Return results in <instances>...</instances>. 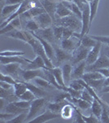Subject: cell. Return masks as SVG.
<instances>
[{"label":"cell","mask_w":109,"mask_h":123,"mask_svg":"<svg viewBox=\"0 0 109 123\" xmlns=\"http://www.w3.org/2000/svg\"><path fill=\"white\" fill-rule=\"evenodd\" d=\"M48 104V101L46 98H36L35 100H33L31 102L30 108L28 110L25 122L29 123L31 120L39 116L41 112H44L47 108Z\"/></svg>","instance_id":"obj_1"},{"label":"cell","mask_w":109,"mask_h":123,"mask_svg":"<svg viewBox=\"0 0 109 123\" xmlns=\"http://www.w3.org/2000/svg\"><path fill=\"white\" fill-rule=\"evenodd\" d=\"M54 25H62L63 27H67L75 31V32H80L82 28V21L76 16L71 14L68 17H63V18H57L55 20Z\"/></svg>","instance_id":"obj_2"},{"label":"cell","mask_w":109,"mask_h":123,"mask_svg":"<svg viewBox=\"0 0 109 123\" xmlns=\"http://www.w3.org/2000/svg\"><path fill=\"white\" fill-rule=\"evenodd\" d=\"M20 77L21 78V81H25V82H30L35 78L44 79V69H35V70H28L21 67L20 71Z\"/></svg>","instance_id":"obj_3"},{"label":"cell","mask_w":109,"mask_h":123,"mask_svg":"<svg viewBox=\"0 0 109 123\" xmlns=\"http://www.w3.org/2000/svg\"><path fill=\"white\" fill-rule=\"evenodd\" d=\"M55 49V62L54 67H59L62 64V63L66 62L71 61L72 59V53L67 52V51L62 49V48L58 45L53 43Z\"/></svg>","instance_id":"obj_4"},{"label":"cell","mask_w":109,"mask_h":123,"mask_svg":"<svg viewBox=\"0 0 109 123\" xmlns=\"http://www.w3.org/2000/svg\"><path fill=\"white\" fill-rule=\"evenodd\" d=\"M21 64L20 63H9L1 65V73L12 76L17 81H20V71L21 69Z\"/></svg>","instance_id":"obj_5"},{"label":"cell","mask_w":109,"mask_h":123,"mask_svg":"<svg viewBox=\"0 0 109 123\" xmlns=\"http://www.w3.org/2000/svg\"><path fill=\"white\" fill-rule=\"evenodd\" d=\"M90 49L85 48L83 45L80 44L78 47L75 49V51L72 53V59H71V63L73 65H76L80 62L85 61L86 59L88 53L90 52Z\"/></svg>","instance_id":"obj_6"},{"label":"cell","mask_w":109,"mask_h":123,"mask_svg":"<svg viewBox=\"0 0 109 123\" xmlns=\"http://www.w3.org/2000/svg\"><path fill=\"white\" fill-rule=\"evenodd\" d=\"M80 44V39L77 38V37L72 36L71 38L64 39L60 40L59 46L62 48V49H64V50L72 53L75 51V49Z\"/></svg>","instance_id":"obj_7"},{"label":"cell","mask_w":109,"mask_h":123,"mask_svg":"<svg viewBox=\"0 0 109 123\" xmlns=\"http://www.w3.org/2000/svg\"><path fill=\"white\" fill-rule=\"evenodd\" d=\"M103 43L98 41L97 44L94 47H93L92 49H90V52L88 53V56H87L85 59V62L87 66H90V65L94 63L95 62L98 60V58L99 57L101 54V50H102V47Z\"/></svg>","instance_id":"obj_8"},{"label":"cell","mask_w":109,"mask_h":123,"mask_svg":"<svg viewBox=\"0 0 109 123\" xmlns=\"http://www.w3.org/2000/svg\"><path fill=\"white\" fill-rule=\"evenodd\" d=\"M34 19L38 23L39 28L41 29L50 28V27H53V25H54V21L48 12H43L42 14L35 17Z\"/></svg>","instance_id":"obj_9"},{"label":"cell","mask_w":109,"mask_h":123,"mask_svg":"<svg viewBox=\"0 0 109 123\" xmlns=\"http://www.w3.org/2000/svg\"><path fill=\"white\" fill-rule=\"evenodd\" d=\"M104 67H109V58L105 54L101 53L99 57L94 63L90 65V66H86L85 71H97L98 69L104 68Z\"/></svg>","instance_id":"obj_10"},{"label":"cell","mask_w":109,"mask_h":123,"mask_svg":"<svg viewBox=\"0 0 109 123\" xmlns=\"http://www.w3.org/2000/svg\"><path fill=\"white\" fill-rule=\"evenodd\" d=\"M60 114L55 113V112L50 111L49 109L46 108V110L44 112H43L41 114H39V116H37L35 118H34L33 120H31L30 122H34V123H45L48 122L51 120H53L55 118L59 117Z\"/></svg>","instance_id":"obj_11"},{"label":"cell","mask_w":109,"mask_h":123,"mask_svg":"<svg viewBox=\"0 0 109 123\" xmlns=\"http://www.w3.org/2000/svg\"><path fill=\"white\" fill-rule=\"evenodd\" d=\"M17 30H22V21L19 17L13 19L9 23H7L4 27L0 29V35H6Z\"/></svg>","instance_id":"obj_12"},{"label":"cell","mask_w":109,"mask_h":123,"mask_svg":"<svg viewBox=\"0 0 109 123\" xmlns=\"http://www.w3.org/2000/svg\"><path fill=\"white\" fill-rule=\"evenodd\" d=\"M31 33L33 34L34 36L36 37V38L40 41V43H42L43 49H44L48 57L50 59L51 62H52L53 63V65H54V62H55V49H54V46H53V43L48 42V41L45 40V39L40 38V37L38 36V35H36L34 32H31Z\"/></svg>","instance_id":"obj_13"},{"label":"cell","mask_w":109,"mask_h":123,"mask_svg":"<svg viewBox=\"0 0 109 123\" xmlns=\"http://www.w3.org/2000/svg\"><path fill=\"white\" fill-rule=\"evenodd\" d=\"M31 60L24 58L21 56H13V57H4L0 56V63L1 65L9 64V63H20L22 66H26Z\"/></svg>","instance_id":"obj_14"},{"label":"cell","mask_w":109,"mask_h":123,"mask_svg":"<svg viewBox=\"0 0 109 123\" xmlns=\"http://www.w3.org/2000/svg\"><path fill=\"white\" fill-rule=\"evenodd\" d=\"M86 62L85 60L80 62L76 65H73L72 73H71V79L72 80H79L82 79L86 70Z\"/></svg>","instance_id":"obj_15"},{"label":"cell","mask_w":109,"mask_h":123,"mask_svg":"<svg viewBox=\"0 0 109 123\" xmlns=\"http://www.w3.org/2000/svg\"><path fill=\"white\" fill-rule=\"evenodd\" d=\"M61 68L62 71V75H63V80H64L65 85L67 87H68L69 84L71 83V81L72 80L71 79V73H72V69H73V64L71 63V61L66 62L62 63L61 65Z\"/></svg>","instance_id":"obj_16"},{"label":"cell","mask_w":109,"mask_h":123,"mask_svg":"<svg viewBox=\"0 0 109 123\" xmlns=\"http://www.w3.org/2000/svg\"><path fill=\"white\" fill-rule=\"evenodd\" d=\"M36 35H38L40 38H42L45 40H47L48 42L51 43H55L56 42V39H55L54 34H53V27L50 28H46V29H39L37 31L34 32Z\"/></svg>","instance_id":"obj_17"},{"label":"cell","mask_w":109,"mask_h":123,"mask_svg":"<svg viewBox=\"0 0 109 123\" xmlns=\"http://www.w3.org/2000/svg\"><path fill=\"white\" fill-rule=\"evenodd\" d=\"M48 68L44 60L39 55H36L33 60H31L25 66V69L28 70H35V69H46Z\"/></svg>","instance_id":"obj_18"},{"label":"cell","mask_w":109,"mask_h":123,"mask_svg":"<svg viewBox=\"0 0 109 123\" xmlns=\"http://www.w3.org/2000/svg\"><path fill=\"white\" fill-rule=\"evenodd\" d=\"M21 4H9V5H4L2 8L1 12V18L2 21H5L9 17H11L14 12L17 11V9L20 7Z\"/></svg>","instance_id":"obj_19"},{"label":"cell","mask_w":109,"mask_h":123,"mask_svg":"<svg viewBox=\"0 0 109 123\" xmlns=\"http://www.w3.org/2000/svg\"><path fill=\"white\" fill-rule=\"evenodd\" d=\"M23 82L26 85L27 89L30 91H32L33 94H35L37 98H46L48 96V91L39 88L36 85L32 84V83H30V82H25V81H23Z\"/></svg>","instance_id":"obj_20"},{"label":"cell","mask_w":109,"mask_h":123,"mask_svg":"<svg viewBox=\"0 0 109 123\" xmlns=\"http://www.w3.org/2000/svg\"><path fill=\"white\" fill-rule=\"evenodd\" d=\"M41 3V5L43 6V7L45 9L46 12L48 13L49 15L52 17L53 21H55L56 18V7H57V3H53L49 0H39Z\"/></svg>","instance_id":"obj_21"},{"label":"cell","mask_w":109,"mask_h":123,"mask_svg":"<svg viewBox=\"0 0 109 123\" xmlns=\"http://www.w3.org/2000/svg\"><path fill=\"white\" fill-rule=\"evenodd\" d=\"M74 112H75V106L73 105L71 103L68 102L67 104H66L63 106V108L61 110L60 112V116L63 119H71L74 116Z\"/></svg>","instance_id":"obj_22"},{"label":"cell","mask_w":109,"mask_h":123,"mask_svg":"<svg viewBox=\"0 0 109 123\" xmlns=\"http://www.w3.org/2000/svg\"><path fill=\"white\" fill-rule=\"evenodd\" d=\"M1 112H7V113H11V114H13L14 116L16 115H18L21 112H26L27 110H25V109H21L18 106L15 104L14 102H10L8 104H7L3 107V109H1Z\"/></svg>","instance_id":"obj_23"},{"label":"cell","mask_w":109,"mask_h":123,"mask_svg":"<svg viewBox=\"0 0 109 123\" xmlns=\"http://www.w3.org/2000/svg\"><path fill=\"white\" fill-rule=\"evenodd\" d=\"M32 82L35 85H36L37 86H39V88L43 89V90H46L48 92H50V91L53 90H57L56 87L53 86L50 82H48L47 80H45V79H43V78H40V77L35 78V80H32Z\"/></svg>","instance_id":"obj_24"},{"label":"cell","mask_w":109,"mask_h":123,"mask_svg":"<svg viewBox=\"0 0 109 123\" xmlns=\"http://www.w3.org/2000/svg\"><path fill=\"white\" fill-rule=\"evenodd\" d=\"M50 70L51 72L53 73V75L54 76L55 79H56L57 82L58 83L59 85H61L62 87L65 89V90L67 91V87L65 85L64 80H63V75H62V71L61 67H54L53 68H48Z\"/></svg>","instance_id":"obj_25"},{"label":"cell","mask_w":109,"mask_h":123,"mask_svg":"<svg viewBox=\"0 0 109 123\" xmlns=\"http://www.w3.org/2000/svg\"><path fill=\"white\" fill-rule=\"evenodd\" d=\"M72 14V12L67 8V7H65L63 5V3L62 2H59V3H57V7H56V18H63V17H68Z\"/></svg>","instance_id":"obj_26"},{"label":"cell","mask_w":109,"mask_h":123,"mask_svg":"<svg viewBox=\"0 0 109 123\" xmlns=\"http://www.w3.org/2000/svg\"><path fill=\"white\" fill-rule=\"evenodd\" d=\"M68 102L69 101L67 100L62 101V102H53H53H48V104L47 105V108L52 111V112H55V113L60 114L61 110L63 108V106Z\"/></svg>","instance_id":"obj_27"},{"label":"cell","mask_w":109,"mask_h":123,"mask_svg":"<svg viewBox=\"0 0 109 123\" xmlns=\"http://www.w3.org/2000/svg\"><path fill=\"white\" fill-rule=\"evenodd\" d=\"M103 106L101 104V103L99 101L94 98V101H93L92 104H91L90 112H92L95 117H97L99 120H100L101 114H102V112H103Z\"/></svg>","instance_id":"obj_28"},{"label":"cell","mask_w":109,"mask_h":123,"mask_svg":"<svg viewBox=\"0 0 109 123\" xmlns=\"http://www.w3.org/2000/svg\"><path fill=\"white\" fill-rule=\"evenodd\" d=\"M82 79L85 81H87L90 80H100V79H105V78L98 71H85V73L84 74Z\"/></svg>","instance_id":"obj_29"},{"label":"cell","mask_w":109,"mask_h":123,"mask_svg":"<svg viewBox=\"0 0 109 123\" xmlns=\"http://www.w3.org/2000/svg\"><path fill=\"white\" fill-rule=\"evenodd\" d=\"M97 43H98V41L93 39L90 35H89V34L83 36L80 39V44L85 48H88V49H92L93 47H94L97 44Z\"/></svg>","instance_id":"obj_30"},{"label":"cell","mask_w":109,"mask_h":123,"mask_svg":"<svg viewBox=\"0 0 109 123\" xmlns=\"http://www.w3.org/2000/svg\"><path fill=\"white\" fill-rule=\"evenodd\" d=\"M13 88H14L15 95L17 98H20L25 91L28 90L26 85H25V83H24L23 81H18L17 83H16V84L13 85Z\"/></svg>","instance_id":"obj_31"},{"label":"cell","mask_w":109,"mask_h":123,"mask_svg":"<svg viewBox=\"0 0 109 123\" xmlns=\"http://www.w3.org/2000/svg\"><path fill=\"white\" fill-rule=\"evenodd\" d=\"M100 0H94L93 2H91L89 4H90V28L91 25H92V22L94 21V17H96L97 12H98V4H99Z\"/></svg>","instance_id":"obj_32"},{"label":"cell","mask_w":109,"mask_h":123,"mask_svg":"<svg viewBox=\"0 0 109 123\" xmlns=\"http://www.w3.org/2000/svg\"><path fill=\"white\" fill-rule=\"evenodd\" d=\"M104 80L105 79H100V80H87L85 82L89 85H90L93 89H94L95 90H99L101 92V90L103 89L104 85Z\"/></svg>","instance_id":"obj_33"},{"label":"cell","mask_w":109,"mask_h":123,"mask_svg":"<svg viewBox=\"0 0 109 123\" xmlns=\"http://www.w3.org/2000/svg\"><path fill=\"white\" fill-rule=\"evenodd\" d=\"M24 25H25V31H28L30 32H35V31H37L39 29H40L38 25V23L35 21V20L34 18L29 20V21H27L26 22H25Z\"/></svg>","instance_id":"obj_34"},{"label":"cell","mask_w":109,"mask_h":123,"mask_svg":"<svg viewBox=\"0 0 109 123\" xmlns=\"http://www.w3.org/2000/svg\"><path fill=\"white\" fill-rule=\"evenodd\" d=\"M27 114L28 112L26 113V112H21L18 115H16L15 117H13L12 119L10 120L7 121L5 123H23V122H25L26 121V118H27Z\"/></svg>","instance_id":"obj_35"},{"label":"cell","mask_w":109,"mask_h":123,"mask_svg":"<svg viewBox=\"0 0 109 123\" xmlns=\"http://www.w3.org/2000/svg\"><path fill=\"white\" fill-rule=\"evenodd\" d=\"M53 34H54V36H55L56 40H57V41L62 40L64 27L62 26V25H53Z\"/></svg>","instance_id":"obj_36"},{"label":"cell","mask_w":109,"mask_h":123,"mask_svg":"<svg viewBox=\"0 0 109 123\" xmlns=\"http://www.w3.org/2000/svg\"><path fill=\"white\" fill-rule=\"evenodd\" d=\"M25 52L23 51H17V50H5L2 51L0 53V56L4 57H13V56H24Z\"/></svg>","instance_id":"obj_37"},{"label":"cell","mask_w":109,"mask_h":123,"mask_svg":"<svg viewBox=\"0 0 109 123\" xmlns=\"http://www.w3.org/2000/svg\"><path fill=\"white\" fill-rule=\"evenodd\" d=\"M36 98H37V97L33 94L32 91H30V90H27L22 95H21V97H20L19 99L29 101V102H32V101L35 100Z\"/></svg>","instance_id":"obj_38"},{"label":"cell","mask_w":109,"mask_h":123,"mask_svg":"<svg viewBox=\"0 0 109 123\" xmlns=\"http://www.w3.org/2000/svg\"><path fill=\"white\" fill-rule=\"evenodd\" d=\"M68 87H70L71 89H74L76 90H80L82 91L85 89V86L80 82L79 80H72L71 81V83L69 84Z\"/></svg>","instance_id":"obj_39"},{"label":"cell","mask_w":109,"mask_h":123,"mask_svg":"<svg viewBox=\"0 0 109 123\" xmlns=\"http://www.w3.org/2000/svg\"><path fill=\"white\" fill-rule=\"evenodd\" d=\"M14 103H15V104L17 105V106H18L20 108L25 109V110H29L30 108V104H31V102L25 101V100H21V99L14 101Z\"/></svg>","instance_id":"obj_40"},{"label":"cell","mask_w":109,"mask_h":123,"mask_svg":"<svg viewBox=\"0 0 109 123\" xmlns=\"http://www.w3.org/2000/svg\"><path fill=\"white\" fill-rule=\"evenodd\" d=\"M0 80L4 81V82H7V83H8V84H11L12 85H14L16 83L18 82V81L16 80L15 78H13L12 76H9V75L3 74V73H1V78H0Z\"/></svg>","instance_id":"obj_41"},{"label":"cell","mask_w":109,"mask_h":123,"mask_svg":"<svg viewBox=\"0 0 109 123\" xmlns=\"http://www.w3.org/2000/svg\"><path fill=\"white\" fill-rule=\"evenodd\" d=\"M100 122L103 123H109V107H103V112L100 117Z\"/></svg>","instance_id":"obj_42"},{"label":"cell","mask_w":109,"mask_h":123,"mask_svg":"<svg viewBox=\"0 0 109 123\" xmlns=\"http://www.w3.org/2000/svg\"><path fill=\"white\" fill-rule=\"evenodd\" d=\"M80 98H82V99H84V100L87 101V102H89L90 104H92V102L94 101V98H93V96L90 94V93L89 92V91L87 90L85 88L82 90Z\"/></svg>","instance_id":"obj_43"},{"label":"cell","mask_w":109,"mask_h":123,"mask_svg":"<svg viewBox=\"0 0 109 123\" xmlns=\"http://www.w3.org/2000/svg\"><path fill=\"white\" fill-rule=\"evenodd\" d=\"M82 117L84 119L85 122H87V123H97V122H100L99 119L97 117H95L92 112H91L90 114V116H88V117L82 114Z\"/></svg>","instance_id":"obj_44"},{"label":"cell","mask_w":109,"mask_h":123,"mask_svg":"<svg viewBox=\"0 0 109 123\" xmlns=\"http://www.w3.org/2000/svg\"><path fill=\"white\" fill-rule=\"evenodd\" d=\"M93 39L97 41L103 43V44L108 45L109 46V36H105V35H90Z\"/></svg>","instance_id":"obj_45"},{"label":"cell","mask_w":109,"mask_h":123,"mask_svg":"<svg viewBox=\"0 0 109 123\" xmlns=\"http://www.w3.org/2000/svg\"><path fill=\"white\" fill-rule=\"evenodd\" d=\"M75 31L73 30H71L70 28H67V27H64V30H63V34H62V39H69L71 38L74 35Z\"/></svg>","instance_id":"obj_46"},{"label":"cell","mask_w":109,"mask_h":123,"mask_svg":"<svg viewBox=\"0 0 109 123\" xmlns=\"http://www.w3.org/2000/svg\"><path fill=\"white\" fill-rule=\"evenodd\" d=\"M98 72H100L101 74L103 76V77L105 79L109 77V67H104V68H101L97 70Z\"/></svg>","instance_id":"obj_47"},{"label":"cell","mask_w":109,"mask_h":123,"mask_svg":"<svg viewBox=\"0 0 109 123\" xmlns=\"http://www.w3.org/2000/svg\"><path fill=\"white\" fill-rule=\"evenodd\" d=\"M13 87L12 85L8 84L7 82H4V81H1L0 82V88H3L6 89V90H9V89H12Z\"/></svg>","instance_id":"obj_48"},{"label":"cell","mask_w":109,"mask_h":123,"mask_svg":"<svg viewBox=\"0 0 109 123\" xmlns=\"http://www.w3.org/2000/svg\"><path fill=\"white\" fill-rule=\"evenodd\" d=\"M101 53H103V54L106 55L107 57L109 58V46L106 44H103L102 47V50H101Z\"/></svg>","instance_id":"obj_49"},{"label":"cell","mask_w":109,"mask_h":123,"mask_svg":"<svg viewBox=\"0 0 109 123\" xmlns=\"http://www.w3.org/2000/svg\"><path fill=\"white\" fill-rule=\"evenodd\" d=\"M101 92H103V93H108L109 92V86H104L103 89L101 90Z\"/></svg>","instance_id":"obj_50"},{"label":"cell","mask_w":109,"mask_h":123,"mask_svg":"<svg viewBox=\"0 0 109 123\" xmlns=\"http://www.w3.org/2000/svg\"><path fill=\"white\" fill-rule=\"evenodd\" d=\"M104 85H105V86H109V77H108V78L105 79Z\"/></svg>","instance_id":"obj_51"},{"label":"cell","mask_w":109,"mask_h":123,"mask_svg":"<svg viewBox=\"0 0 109 123\" xmlns=\"http://www.w3.org/2000/svg\"><path fill=\"white\" fill-rule=\"evenodd\" d=\"M51 2H53V3H59V2H62L63 0H49Z\"/></svg>","instance_id":"obj_52"},{"label":"cell","mask_w":109,"mask_h":123,"mask_svg":"<svg viewBox=\"0 0 109 123\" xmlns=\"http://www.w3.org/2000/svg\"><path fill=\"white\" fill-rule=\"evenodd\" d=\"M86 1L88 2L89 3H91V2H93V1H94V0H86Z\"/></svg>","instance_id":"obj_53"},{"label":"cell","mask_w":109,"mask_h":123,"mask_svg":"<svg viewBox=\"0 0 109 123\" xmlns=\"http://www.w3.org/2000/svg\"><path fill=\"white\" fill-rule=\"evenodd\" d=\"M67 1H71V2H73L74 0H67Z\"/></svg>","instance_id":"obj_54"}]
</instances>
